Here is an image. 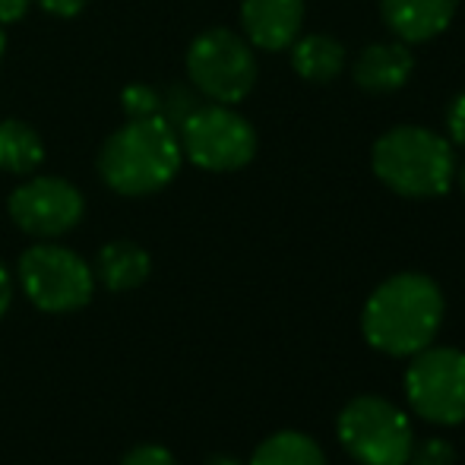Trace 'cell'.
<instances>
[{
  "label": "cell",
  "instance_id": "obj_1",
  "mask_svg": "<svg viewBox=\"0 0 465 465\" xmlns=\"http://www.w3.org/2000/svg\"><path fill=\"white\" fill-rule=\"evenodd\" d=\"M443 320V294L421 272H399L368 298L361 313L364 339L386 355H418L428 349Z\"/></svg>",
  "mask_w": 465,
  "mask_h": 465
},
{
  "label": "cell",
  "instance_id": "obj_2",
  "mask_svg": "<svg viewBox=\"0 0 465 465\" xmlns=\"http://www.w3.org/2000/svg\"><path fill=\"white\" fill-rule=\"evenodd\" d=\"M181 140L178 130L162 114L127 121L104 140L98 153V172L104 184L121 196L159 193L181 172Z\"/></svg>",
  "mask_w": 465,
  "mask_h": 465
},
{
  "label": "cell",
  "instance_id": "obj_3",
  "mask_svg": "<svg viewBox=\"0 0 465 465\" xmlns=\"http://www.w3.org/2000/svg\"><path fill=\"white\" fill-rule=\"evenodd\" d=\"M371 168L383 187L409 200L443 196L456 181L453 143L430 127L402 124L373 143Z\"/></svg>",
  "mask_w": 465,
  "mask_h": 465
},
{
  "label": "cell",
  "instance_id": "obj_4",
  "mask_svg": "<svg viewBox=\"0 0 465 465\" xmlns=\"http://www.w3.org/2000/svg\"><path fill=\"white\" fill-rule=\"evenodd\" d=\"M187 76L215 104H238L253 93L260 64L253 45L232 29H206L187 48Z\"/></svg>",
  "mask_w": 465,
  "mask_h": 465
},
{
  "label": "cell",
  "instance_id": "obj_5",
  "mask_svg": "<svg viewBox=\"0 0 465 465\" xmlns=\"http://www.w3.org/2000/svg\"><path fill=\"white\" fill-rule=\"evenodd\" d=\"M181 153L203 172H238L257 155V130L232 104H200L178 127Z\"/></svg>",
  "mask_w": 465,
  "mask_h": 465
},
{
  "label": "cell",
  "instance_id": "obj_6",
  "mask_svg": "<svg viewBox=\"0 0 465 465\" xmlns=\"http://www.w3.org/2000/svg\"><path fill=\"white\" fill-rule=\"evenodd\" d=\"M339 440L361 465H405L415 447L405 411L380 396H358L345 405Z\"/></svg>",
  "mask_w": 465,
  "mask_h": 465
},
{
  "label": "cell",
  "instance_id": "obj_7",
  "mask_svg": "<svg viewBox=\"0 0 465 465\" xmlns=\"http://www.w3.org/2000/svg\"><path fill=\"white\" fill-rule=\"evenodd\" d=\"M19 282L32 304L48 313L80 311L95 292V272L86 260L57 244L29 247L19 257Z\"/></svg>",
  "mask_w": 465,
  "mask_h": 465
},
{
  "label": "cell",
  "instance_id": "obj_8",
  "mask_svg": "<svg viewBox=\"0 0 465 465\" xmlns=\"http://www.w3.org/2000/svg\"><path fill=\"white\" fill-rule=\"evenodd\" d=\"M405 392L424 421H465V355L456 349H421L405 373Z\"/></svg>",
  "mask_w": 465,
  "mask_h": 465
},
{
  "label": "cell",
  "instance_id": "obj_9",
  "mask_svg": "<svg viewBox=\"0 0 465 465\" xmlns=\"http://www.w3.org/2000/svg\"><path fill=\"white\" fill-rule=\"evenodd\" d=\"M83 193L64 178H32L10 193V219L32 238H61L83 219Z\"/></svg>",
  "mask_w": 465,
  "mask_h": 465
},
{
  "label": "cell",
  "instance_id": "obj_10",
  "mask_svg": "<svg viewBox=\"0 0 465 465\" xmlns=\"http://www.w3.org/2000/svg\"><path fill=\"white\" fill-rule=\"evenodd\" d=\"M241 25L253 48L285 51L304 29V0H241Z\"/></svg>",
  "mask_w": 465,
  "mask_h": 465
},
{
  "label": "cell",
  "instance_id": "obj_11",
  "mask_svg": "<svg viewBox=\"0 0 465 465\" xmlns=\"http://www.w3.org/2000/svg\"><path fill=\"white\" fill-rule=\"evenodd\" d=\"M460 0H380L386 29L405 45L434 42L453 25Z\"/></svg>",
  "mask_w": 465,
  "mask_h": 465
},
{
  "label": "cell",
  "instance_id": "obj_12",
  "mask_svg": "<svg viewBox=\"0 0 465 465\" xmlns=\"http://www.w3.org/2000/svg\"><path fill=\"white\" fill-rule=\"evenodd\" d=\"M415 74V54L405 42H377L368 45L351 64V80L371 95H390L409 86Z\"/></svg>",
  "mask_w": 465,
  "mask_h": 465
},
{
  "label": "cell",
  "instance_id": "obj_13",
  "mask_svg": "<svg viewBox=\"0 0 465 465\" xmlns=\"http://www.w3.org/2000/svg\"><path fill=\"white\" fill-rule=\"evenodd\" d=\"M292 67L304 83H326L339 80L345 70V45L323 32H311V35H298L292 42Z\"/></svg>",
  "mask_w": 465,
  "mask_h": 465
},
{
  "label": "cell",
  "instance_id": "obj_14",
  "mask_svg": "<svg viewBox=\"0 0 465 465\" xmlns=\"http://www.w3.org/2000/svg\"><path fill=\"white\" fill-rule=\"evenodd\" d=\"M98 279L104 282V288L111 292H130V288H140L149 279L153 270V260L134 241H111L98 253Z\"/></svg>",
  "mask_w": 465,
  "mask_h": 465
},
{
  "label": "cell",
  "instance_id": "obj_15",
  "mask_svg": "<svg viewBox=\"0 0 465 465\" xmlns=\"http://www.w3.org/2000/svg\"><path fill=\"white\" fill-rule=\"evenodd\" d=\"M45 162V143L25 121H0V172L29 174Z\"/></svg>",
  "mask_w": 465,
  "mask_h": 465
},
{
  "label": "cell",
  "instance_id": "obj_16",
  "mask_svg": "<svg viewBox=\"0 0 465 465\" xmlns=\"http://www.w3.org/2000/svg\"><path fill=\"white\" fill-rule=\"evenodd\" d=\"M251 465H326V456L311 437L298 430H282L260 443Z\"/></svg>",
  "mask_w": 465,
  "mask_h": 465
},
{
  "label": "cell",
  "instance_id": "obj_17",
  "mask_svg": "<svg viewBox=\"0 0 465 465\" xmlns=\"http://www.w3.org/2000/svg\"><path fill=\"white\" fill-rule=\"evenodd\" d=\"M121 104H124V114L130 121H140V117H155L162 114V93L146 83H134L121 93Z\"/></svg>",
  "mask_w": 465,
  "mask_h": 465
},
{
  "label": "cell",
  "instance_id": "obj_18",
  "mask_svg": "<svg viewBox=\"0 0 465 465\" xmlns=\"http://www.w3.org/2000/svg\"><path fill=\"white\" fill-rule=\"evenodd\" d=\"M409 462H415V465H453L456 456H453V450H450V443L428 440V443H421V447H411Z\"/></svg>",
  "mask_w": 465,
  "mask_h": 465
},
{
  "label": "cell",
  "instance_id": "obj_19",
  "mask_svg": "<svg viewBox=\"0 0 465 465\" xmlns=\"http://www.w3.org/2000/svg\"><path fill=\"white\" fill-rule=\"evenodd\" d=\"M121 465H178V462H174V456L168 453L165 447H155V443H143V447L130 450V453L124 456Z\"/></svg>",
  "mask_w": 465,
  "mask_h": 465
},
{
  "label": "cell",
  "instance_id": "obj_20",
  "mask_svg": "<svg viewBox=\"0 0 465 465\" xmlns=\"http://www.w3.org/2000/svg\"><path fill=\"white\" fill-rule=\"evenodd\" d=\"M447 136L450 143L465 149V89L460 95L450 102V111H447Z\"/></svg>",
  "mask_w": 465,
  "mask_h": 465
},
{
  "label": "cell",
  "instance_id": "obj_21",
  "mask_svg": "<svg viewBox=\"0 0 465 465\" xmlns=\"http://www.w3.org/2000/svg\"><path fill=\"white\" fill-rule=\"evenodd\" d=\"M38 4H42V10H48L51 16L70 19V16H76V13H83V6H86L89 0H38Z\"/></svg>",
  "mask_w": 465,
  "mask_h": 465
},
{
  "label": "cell",
  "instance_id": "obj_22",
  "mask_svg": "<svg viewBox=\"0 0 465 465\" xmlns=\"http://www.w3.org/2000/svg\"><path fill=\"white\" fill-rule=\"evenodd\" d=\"M29 4L32 0H0V25L19 23L29 13Z\"/></svg>",
  "mask_w": 465,
  "mask_h": 465
},
{
  "label": "cell",
  "instance_id": "obj_23",
  "mask_svg": "<svg viewBox=\"0 0 465 465\" xmlns=\"http://www.w3.org/2000/svg\"><path fill=\"white\" fill-rule=\"evenodd\" d=\"M10 301H13V279H10V272H6V266L0 263V320H4Z\"/></svg>",
  "mask_w": 465,
  "mask_h": 465
},
{
  "label": "cell",
  "instance_id": "obj_24",
  "mask_svg": "<svg viewBox=\"0 0 465 465\" xmlns=\"http://www.w3.org/2000/svg\"><path fill=\"white\" fill-rule=\"evenodd\" d=\"M206 465H238L232 460V456H213V460H209Z\"/></svg>",
  "mask_w": 465,
  "mask_h": 465
},
{
  "label": "cell",
  "instance_id": "obj_25",
  "mask_svg": "<svg viewBox=\"0 0 465 465\" xmlns=\"http://www.w3.org/2000/svg\"><path fill=\"white\" fill-rule=\"evenodd\" d=\"M4 51H6V35H4V25H0V61H4Z\"/></svg>",
  "mask_w": 465,
  "mask_h": 465
},
{
  "label": "cell",
  "instance_id": "obj_26",
  "mask_svg": "<svg viewBox=\"0 0 465 465\" xmlns=\"http://www.w3.org/2000/svg\"><path fill=\"white\" fill-rule=\"evenodd\" d=\"M460 187H462V193H465V165H462V172H460Z\"/></svg>",
  "mask_w": 465,
  "mask_h": 465
}]
</instances>
